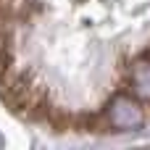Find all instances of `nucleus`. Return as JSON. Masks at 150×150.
<instances>
[{"label": "nucleus", "instance_id": "nucleus-1", "mask_svg": "<svg viewBox=\"0 0 150 150\" xmlns=\"http://www.w3.org/2000/svg\"><path fill=\"white\" fill-rule=\"evenodd\" d=\"M105 119L113 129L119 132H132V129H140L145 124V108L137 98H129V95H116L108 105H105Z\"/></svg>", "mask_w": 150, "mask_h": 150}, {"label": "nucleus", "instance_id": "nucleus-2", "mask_svg": "<svg viewBox=\"0 0 150 150\" xmlns=\"http://www.w3.org/2000/svg\"><path fill=\"white\" fill-rule=\"evenodd\" d=\"M132 90L150 103V61L142 58L132 66Z\"/></svg>", "mask_w": 150, "mask_h": 150}, {"label": "nucleus", "instance_id": "nucleus-3", "mask_svg": "<svg viewBox=\"0 0 150 150\" xmlns=\"http://www.w3.org/2000/svg\"><path fill=\"white\" fill-rule=\"evenodd\" d=\"M0 148H3V137H0Z\"/></svg>", "mask_w": 150, "mask_h": 150}]
</instances>
